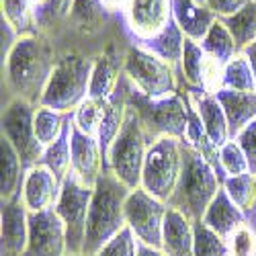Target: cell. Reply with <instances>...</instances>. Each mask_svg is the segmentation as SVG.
I'll list each match as a JSON object with an SVG mask.
<instances>
[{"instance_id": "ab89813d", "label": "cell", "mask_w": 256, "mask_h": 256, "mask_svg": "<svg viewBox=\"0 0 256 256\" xmlns=\"http://www.w3.org/2000/svg\"><path fill=\"white\" fill-rule=\"evenodd\" d=\"M138 246L140 242L134 236V232L130 228H125L111 242H106L94 256H138Z\"/></svg>"}, {"instance_id": "ffe728a7", "label": "cell", "mask_w": 256, "mask_h": 256, "mask_svg": "<svg viewBox=\"0 0 256 256\" xmlns=\"http://www.w3.org/2000/svg\"><path fill=\"white\" fill-rule=\"evenodd\" d=\"M193 224L195 222H190L184 213L168 207L162 228L160 250L166 256H193V244H195Z\"/></svg>"}, {"instance_id": "cb8c5ba5", "label": "cell", "mask_w": 256, "mask_h": 256, "mask_svg": "<svg viewBox=\"0 0 256 256\" xmlns=\"http://www.w3.org/2000/svg\"><path fill=\"white\" fill-rule=\"evenodd\" d=\"M250 216H246V213L234 203L230 199V195L226 193V188L222 186V190L216 195V199L211 201V205L207 207L205 216H203V224H207L213 232H218L222 238H230L234 230H238L242 224L248 222Z\"/></svg>"}, {"instance_id": "484cf974", "label": "cell", "mask_w": 256, "mask_h": 256, "mask_svg": "<svg viewBox=\"0 0 256 256\" xmlns=\"http://www.w3.org/2000/svg\"><path fill=\"white\" fill-rule=\"evenodd\" d=\"M72 6H74V0H46V2L35 10L37 33L54 44L64 27V23H66L72 12Z\"/></svg>"}, {"instance_id": "e0dca14e", "label": "cell", "mask_w": 256, "mask_h": 256, "mask_svg": "<svg viewBox=\"0 0 256 256\" xmlns=\"http://www.w3.org/2000/svg\"><path fill=\"white\" fill-rule=\"evenodd\" d=\"M0 240H2V256L25 254L29 242V209L23 203V193L10 201H2Z\"/></svg>"}, {"instance_id": "52a82bcc", "label": "cell", "mask_w": 256, "mask_h": 256, "mask_svg": "<svg viewBox=\"0 0 256 256\" xmlns=\"http://www.w3.org/2000/svg\"><path fill=\"white\" fill-rule=\"evenodd\" d=\"M123 74L134 88L148 98H166L180 90V70L132 41L125 52Z\"/></svg>"}, {"instance_id": "e575fe53", "label": "cell", "mask_w": 256, "mask_h": 256, "mask_svg": "<svg viewBox=\"0 0 256 256\" xmlns=\"http://www.w3.org/2000/svg\"><path fill=\"white\" fill-rule=\"evenodd\" d=\"M224 88L238 90V92H256V78L244 54H238L226 66Z\"/></svg>"}, {"instance_id": "74e56055", "label": "cell", "mask_w": 256, "mask_h": 256, "mask_svg": "<svg viewBox=\"0 0 256 256\" xmlns=\"http://www.w3.org/2000/svg\"><path fill=\"white\" fill-rule=\"evenodd\" d=\"M228 250L230 256H256V224L252 218L232 232L228 238Z\"/></svg>"}, {"instance_id": "3957f363", "label": "cell", "mask_w": 256, "mask_h": 256, "mask_svg": "<svg viewBox=\"0 0 256 256\" xmlns=\"http://www.w3.org/2000/svg\"><path fill=\"white\" fill-rule=\"evenodd\" d=\"M222 186L224 174L201 152L182 142V168L168 207L184 213L190 222H201Z\"/></svg>"}, {"instance_id": "c3c4849f", "label": "cell", "mask_w": 256, "mask_h": 256, "mask_svg": "<svg viewBox=\"0 0 256 256\" xmlns=\"http://www.w3.org/2000/svg\"><path fill=\"white\" fill-rule=\"evenodd\" d=\"M68 256H86V254H68Z\"/></svg>"}, {"instance_id": "2e32d148", "label": "cell", "mask_w": 256, "mask_h": 256, "mask_svg": "<svg viewBox=\"0 0 256 256\" xmlns=\"http://www.w3.org/2000/svg\"><path fill=\"white\" fill-rule=\"evenodd\" d=\"M70 152H72L70 172L76 174L86 186L94 188L98 176L104 170V158L96 138L80 132L74 125V121H70Z\"/></svg>"}, {"instance_id": "ee69618b", "label": "cell", "mask_w": 256, "mask_h": 256, "mask_svg": "<svg viewBox=\"0 0 256 256\" xmlns=\"http://www.w3.org/2000/svg\"><path fill=\"white\" fill-rule=\"evenodd\" d=\"M138 256H166L160 248H154V246H146V244H140L138 246Z\"/></svg>"}, {"instance_id": "f546056e", "label": "cell", "mask_w": 256, "mask_h": 256, "mask_svg": "<svg viewBox=\"0 0 256 256\" xmlns=\"http://www.w3.org/2000/svg\"><path fill=\"white\" fill-rule=\"evenodd\" d=\"M201 46H203V50L211 58L220 60L224 66H228V64L240 54L236 41H234V35L230 33V29L222 23L220 18L216 20V25L209 29V33L205 35V39L201 41Z\"/></svg>"}, {"instance_id": "bcb514c9", "label": "cell", "mask_w": 256, "mask_h": 256, "mask_svg": "<svg viewBox=\"0 0 256 256\" xmlns=\"http://www.w3.org/2000/svg\"><path fill=\"white\" fill-rule=\"evenodd\" d=\"M44 2H46V0H31V4H33V8H35V10H37L41 4H44Z\"/></svg>"}, {"instance_id": "8fae6325", "label": "cell", "mask_w": 256, "mask_h": 256, "mask_svg": "<svg viewBox=\"0 0 256 256\" xmlns=\"http://www.w3.org/2000/svg\"><path fill=\"white\" fill-rule=\"evenodd\" d=\"M92 201V188L84 184L76 174H68L62 180L56 211L64 222L68 238V254H82L86 240L88 211Z\"/></svg>"}, {"instance_id": "277c9868", "label": "cell", "mask_w": 256, "mask_h": 256, "mask_svg": "<svg viewBox=\"0 0 256 256\" xmlns=\"http://www.w3.org/2000/svg\"><path fill=\"white\" fill-rule=\"evenodd\" d=\"M130 186L121 182L113 170L104 168L92 188V201L88 211L86 240H84V252L86 256H94L106 242H111L125 224V199L130 195Z\"/></svg>"}, {"instance_id": "4316f807", "label": "cell", "mask_w": 256, "mask_h": 256, "mask_svg": "<svg viewBox=\"0 0 256 256\" xmlns=\"http://www.w3.org/2000/svg\"><path fill=\"white\" fill-rule=\"evenodd\" d=\"M184 33L180 31V27L176 25V20L172 18L170 25L154 39L144 41L146 50H150L152 54H156L158 58H162L164 62H168L170 66H174L176 70H180V60H182V52H184Z\"/></svg>"}, {"instance_id": "d6a6232c", "label": "cell", "mask_w": 256, "mask_h": 256, "mask_svg": "<svg viewBox=\"0 0 256 256\" xmlns=\"http://www.w3.org/2000/svg\"><path fill=\"white\" fill-rule=\"evenodd\" d=\"M72 113H60L48 106H37L35 111V136L41 142V146H52L66 130Z\"/></svg>"}, {"instance_id": "d590c367", "label": "cell", "mask_w": 256, "mask_h": 256, "mask_svg": "<svg viewBox=\"0 0 256 256\" xmlns=\"http://www.w3.org/2000/svg\"><path fill=\"white\" fill-rule=\"evenodd\" d=\"M195 244H193V256H230L228 240L222 238L218 232H213L207 224L195 222Z\"/></svg>"}, {"instance_id": "7dc6e473", "label": "cell", "mask_w": 256, "mask_h": 256, "mask_svg": "<svg viewBox=\"0 0 256 256\" xmlns=\"http://www.w3.org/2000/svg\"><path fill=\"white\" fill-rule=\"evenodd\" d=\"M250 218H252V220H254V224H256V211H252V213H250Z\"/></svg>"}, {"instance_id": "b9f144b4", "label": "cell", "mask_w": 256, "mask_h": 256, "mask_svg": "<svg viewBox=\"0 0 256 256\" xmlns=\"http://www.w3.org/2000/svg\"><path fill=\"white\" fill-rule=\"evenodd\" d=\"M199 2L205 4L209 10H213L222 18V16H230L234 12H238L250 0H199Z\"/></svg>"}, {"instance_id": "603a6c76", "label": "cell", "mask_w": 256, "mask_h": 256, "mask_svg": "<svg viewBox=\"0 0 256 256\" xmlns=\"http://www.w3.org/2000/svg\"><path fill=\"white\" fill-rule=\"evenodd\" d=\"M216 96L222 102L224 113L228 117L230 140H236L248 123L256 121V92H238L222 88Z\"/></svg>"}, {"instance_id": "8992f818", "label": "cell", "mask_w": 256, "mask_h": 256, "mask_svg": "<svg viewBox=\"0 0 256 256\" xmlns=\"http://www.w3.org/2000/svg\"><path fill=\"white\" fill-rule=\"evenodd\" d=\"M125 90H127V102L136 109L142 121L148 144L152 146L162 138L184 140L188 115H186V100L180 90L166 98H148L142 92H138L127 78H125Z\"/></svg>"}, {"instance_id": "5b68a950", "label": "cell", "mask_w": 256, "mask_h": 256, "mask_svg": "<svg viewBox=\"0 0 256 256\" xmlns=\"http://www.w3.org/2000/svg\"><path fill=\"white\" fill-rule=\"evenodd\" d=\"M92 66L94 60L86 56L60 54L39 106H48L60 113H74L88 98Z\"/></svg>"}, {"instance_id": "f35d334b", "label": "cell", "mask_w": 256, "mask_h": 256, "mask_svg": "<svg viewBox=\"0 0 256 256\" xmlns=\"http://www.w3.org/2000/svg\"><path fill=\"white\" fill-rule=\"evenodd\" d=\"M220 166L224 176H238V174L250 172L246 154L242 152V148L236 140H230L220 148Z\"/></svg>"}, {"instance_id": "d6986e66", "label": "cell", "mask_w": 256, "mask_h": 256, "mask_svg": "<svg viewBox=\"0 0 256 256\" xmlns=\"http://www.w3.org/2000/svg\"><path fill=\"white\" fill-rule=\"evenodd\" d=\"M180 92H184L193 104L197 106V111L201 115V121L205 125V132L211 140V144L220 148L230 142V127H228V117L224 113V106L218 100L216 94H205L203 90H195V88H188L184 84H180Z\"/></svg>"}, {"instance_id": "7a4b0ae2", "label": "cell", "mask_w": 256, "mask_h": 256, "mask_svg": "<svg viewBox=\"0 0 256 256\" xmlns=\"http://www.w3.org/2000/svg\"><path fill=\"white\" fill-rule=\"evenodd\" d=\"M58 58L56 46L39 33L18 37L2 60V88L6 100L23 98L39 106Z\"/></svg>"}, {"instance_id": "ba28073f", "label": "cell", "mask_w": 256, "mask_h": 256, "mask_svg": "<svg viewBox=\"0 0 256 256\" xmlns=\"http://www.w3.org/2000/svg\"><path fill=\"white\" fill-rule=\"evenodd\" d=\"M148 148H150V144H148V138L144 134L142 121L136 109L127 102L123 127L111 146L104 168L113 170V174L130 188H138L142 184V170H144Z\"/></svg>"}, {"instance_id": "9a60e30c", "label": "cell", "mask_w": 256, "mask_h": 256, "mask_svg": "<svg viewBox=\"0 0 256 256\" xmlns=\"http://www.w3.org/2000/svg\"><path fill=\"white\" fill-rule=\"evenodd\" d=\"M132 37L121 39L117 44H113L104 54H100L98 58H94V66H92V76H90V88H88V96L90 98H98V100H109L119 82L123 78V60H125V52L132 44Z\"/></svg>"}, {"instance_id": "f1b7e54d", "label": "cell", "mask_w": 256, "mask_h": 256, "mask_svg": "<svg viewBox=\"0 0 256 256\" xmlns=\"http://www.w3.org/2000/svg\"><path fill=\"white\" fill-rule=\"evenodd\" d=\"M220 20L234 35L238 52L246 50L252 41H256V2L254 0L246 2L238 12H234L230 16H222Z\"/></svg>"}, {"instance_id": "30bf717a", "label": "cell", "mask_w": 256, "mask_h": 256, "mask_svg": "<svg viewBox=\"0 0 256 256\" xmlns=\"http://www.w3.org/2000/svg\"><path fill=\"white\" fill-rule=\"evenodd\" d=\"M35 111L37 104L23 98H10L4 102L2 117H0L2 138L12 144L27 170L41 164L46 152V148L35 136Z\"/></svg>"}, {"instance_id": "d4e9b609", "label": "cell", "mask_w": 256, "mask_h": 256, "mask_svg": "<svg viewBox=\"0 0 256 256\" xmlns=\"http://www.w3.org/2000/svg\"><path fill=\"white\" fill-rule=\"evenodd\" d=\"M0 154H2V178H0V195L2 201H10L23 193V182L27 168L8 140H0Z\"/></svg>"}, {"instance_id": "836d02e7", "label": "cell", "mask_w": 256, "mask_h": 256, "mask_svg": "<svg viewBox=\"0 0 256 256\" xmlns=\"http://www.w3.org/2000/svg\"><path fill=\"white\" fill-rule=\"evenodd\" d=\"M224 188L230 199L236 203L246 216L256 211V174L244 172L238 176H226Z\"/></svg>"}, {"instance_id": "f6af8a7d", "label": "cell", "mask_w": 256, "mask_h": 256, "mask_svg": "<svg viewBox=\"0 0 256 256\" xmlns=\"http://www.w3.org/2000/svg\"><path fill=\"white\" fill-rule=\"evenodd\" d=\"M100 2L109 8V10H113V12H123V8H125V2L127 0H100Z\"/></svg>"}, {"instance_id": "9c48e42d", "label": "cell", "mask_w": 256, "mask_h": 256, "mask_svg": "<svg viewBox=\"0 0 256 256\" xmlns=\"http://www.w3.org/2000/svg\"><path fill=\"white\" fill-rule=\"evenodd\" d=\"M180 168H182V140L162 138L148 148L140 186L158 201L168 205L176 188Z\"/></svg>"}, {"instance_id": "6da1fadb", "label": "cell", "mask_w": 256, "mask_h": 256, "mask_svg": "<svg viewBox=\"0 0 256 256\" xmlns=\"http://www.w3.org/2000/svg\"><path fill=\"white\" fill-rule=\"evenodd\" d=\"M127 37L123 14L109 10L100 0H74L72 12L54 46L58 54H80L94 60Z\"/></svg>"}, {"instance_id": "83f0119b", "label": "cell", "mask_w": 256, "mask_h": 256, "mask_svg": "<svg viewBox=\"0 0 256 256\" xmlns=\"http://www.w3.org/2000/svg\"><path fill=\"white\" fill-rule=\"evenodd\" d=\"M207 52L199 41L184 39V52L180 60V84L195 90H203V70H205Z\"/></svg>"}, {"instance_id": "4dcf8cb0", "label": "cell", "mask_w": 256, "mask_h": 256, "mask_svg": "<svg viewBox=\"0 0 256 256\" xmlns=\"http://www.w3.org/2000/svg\"><path fill=\"white\" fill-rule=\"evenodd\" d=\"M72 121V117H70ZM70 121L66 125L64 134L52 144L46 148L44 152V158H41V164H46L52 172L58 176V180L62 182L70 174L72 170V152H70Z\"/></svg>"}, {"instance_id": "7bdbcfd3", "label": "cell", "mask_w": 256, "mask_h": 256, "mask_svg": "<svg viewBox=\"0 0 256 256\" xmlns=\"http://www.w3.org/2000/svg\"><path fill=\"white\" fill-rule=\"evenodd\" d=\"M240 54H244V58L248 60L250 68H252V72H254V78H256V41H252V44H250L246 50H242Z\"/></svg>"}, {"instance_id": "5bb4252c", "label": "cell", "mask_w": 256, "mask_h": 256, "mask_svg": "<svg viewBox=\"0 0 256 256\" xmlns=\"http://www.w3.org/2000/svg\"><path fill=\"white\" fill-rule=\"evenodd\" d=\"M23 256H68V238L56 207L29 211V242Z\"/></svg>"}, {"instance_id": "8d00e7d4", "label": "cell", "mask_w": 256, "mask_h": 256, "mask_svg": "<svg viewBox=\"0 0 256 256\" xmlns=\"http://www.w3.org/2000/svg\"><path fill=\"white\" fill-rule=\"evenodd\" d=\"M102 113H104V100L98 98H86L78 109L72 113V121L80 132H84L86 136L96 138L98 136V127L102 121Z\"/></svg>"}, {"instance_id": "60d3db41", "label": "cell", "mask_w": 256, "mask_h": 256, "mask_svg": "<svg viewBox=\"0 0 256 256\" xmlns=\"http://www.w3.org/2000/svg\"><path fill=\"white\" fill-rule=\"evenodd\" d=\"M236 142L240 144L242 152L246 154L248 170L252 174H256V121H252L244 127V130L240 132V136L236 138Z\"/></svg>"}, {"instance_id": "44dd1931", "label": "cell", "mask_w": 256, "mask_h": 256, "mask_svg": "<svg viewBox=\"0 0 256 256\" xmlns=\"http://www.w3.org/2000/svg\"><path fill=\"white\" fill-rule=\"evenodd\" d=\"M172 16L180 31L184 33V37L199 41V44L220 18L213 10L201 4L199 0H172Z\"/></svg>"}, {"instance_id": "4fadbf2b", "label": "cell", "mask_w": 256, "mask_h": 256, "mask_svg": "<svg viewBox=\"0 0 256 256\" xmlns=\"http://www.w3.org/2000/svg\"><path fill=\"white\" fill-rule=\"evenodd\" d=\"M123 23L130 37L138 44L158 37L172 20V0H127Z\"/></svg>"}, {"instance_id": "1f68e13d", "label": "cell", "mask_w": 256, "mask_h": 256, "mask_svg": "<svg viewBox=\"0 0 256 256\" xmlns=\"http://www.w3.org/2000/svg\"><path fill=\"white\" fill-rule=\"evenodd\" d=\"M2 18L14 29L18 37L37 33L35 27V8L31 0H0Z\"/></svg>"}, {"instance_id": "7402d4cb", "label": "cell", "mask_w": 256, "mask_h": 256, "mask_svg": "<svg viewBox=\"0 0 256 256\" xmlns=\"http://www.w3.org/2000/svg\"><path fill=\"white\" fill-rule=\"evenodd\" d=\"M125 113H127V90H125V76H123L115 94L109 100H104V113H102V121L98 127V136H96V142L100 146V152L104 158V166H106V156H109L111 146L123 127Z\"/></svg>"}, {"instance_id": "ac0fdd59", "label": "cell", "mask_w": 256, "mask_h": 256, "mask_svg": "<svg viewBox=\"0 0 256 256\" xmlns=\"http://www.w3.org/2000/svg\"><path fill=\"white\" fill-rule=\"evenodd\" d=\"M60 188L62 182L58 180V176L46 164H37L27 170L23 182V203L31 213L52 209L56 207V201L60 197Z\"/></svg>"}, {"instance_id": "7c38bea8", "label": "cell", "mask_w": 256, "mask_h": 256, "mask_svg": "<svg viewBox=\"0 0 256 256\" xmlns=\"http://www.w3.org/2000/svg\"><path fill=\"white\" fill-rule=\"evenodd\" d=\"M168 205L152 197L142 186L132 188L125 199V224L134 232L140 244L162 246V228Z\"/></svg>"}, {"instance_id": "681fc988", "label": "cell", "mask_w": 256, "mask_h": 256, "mask_svg": "<svg viewBox=\"0 0 256 256\" xmlns=\"http://www.w3.org/2000/svg\"><path fill=\"white\" fill-rule=\"evenodd\" d=\"M254 2H256V0H254Z\"/></svg>"}]
</instances>
